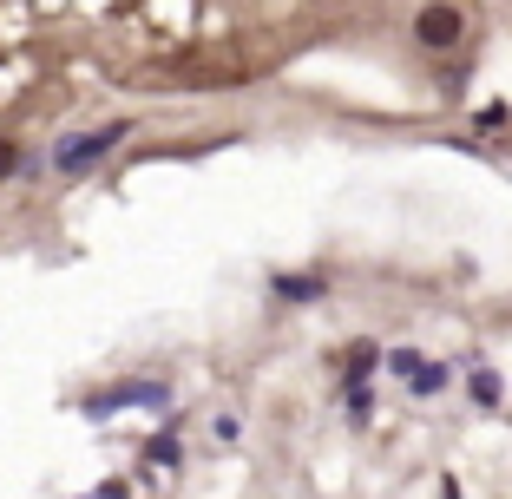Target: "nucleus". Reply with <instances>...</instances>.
<instances>
[{"label":"nucleus","mask_w":512,"mask_h":499,"mask_svg":"<svg viewBox=\"0 0 512 499\" xmlns=\"http://www.w3.org/2000/svg\"><path fill=\"white\" fill-rule=\"evenodd\" d=\"M125 138H132V119H106V125H86V132L53 138V145H46V178H60V184L92 178V171L106 165Z\"/></svg>","instance_id":"nucleus-1"},{"label":"nucleus","mask_w":512,"mask_h":499,"mask_svg":"<svg viewBox=\"0 0 512 499\" xmlns=\"http://www.w3.org/2000/svg\"><path fill=\"white\" fill-rule=\"evenodd\" d=\"M132 408H171V381L165 375H125V381H106V388H86L79 394V414L86 421H119Z\"/></svg>","instance_id":"nucleus-2"},{"label":"nucleus","mask_w":512,"mask_h":499,"mask_svg":"<svg viewBox=\"0 0 512 499\" xmlns=\"http://www.w3.org/2000/svg\"><path fill=\"white\" fill-rule=\"evenodd\" d=\"M414 40H421L427 53H460V40H467V14H460L453 0H427L421 14H414Z\"/></svg>","instance_id":"nucleus-3"},{"label":"nucleus","mask_w":512,"mask_h":499,"mask_svg":"<svg viewBox=\"0 0 512 499\" xmlns=\"http://www.w3.org/2000/svg\"><path fill=\"white\" fill-rule=\"evenodd\" d=\"M270 296L289 309H309V303H329V276L322 270H276L270 276Z\"/></svg>","instance_id":"nucleus-4"},{"label":"nucleus","mask_w":512,"mask_h":499,"mask_svg":"<svg viewBox=\"0 0 512 499\" xmlns=\"http://www.w3.org/2000/svg\"><path fill=\"white\" fill-rule=\"evenodd\" d=\"M145 467H158V473H178L184 467V414L178 408H165V427H158V434L145 440Z\"/></svg>","instance_id":"nucleus-5"},{"label":"nucleus","mask_w":512,"mask_h":499,"mask_svg":"<svg viewBox=\"0 0 512 499\" xmlns=\"http://www.w3.org/2000/svg\"><path fill=\"white\" fill-rule=\"evenodd\" d=\"M467 368H473V375H467V394H473V408H486V414H493L499 401H506V375H499V368H486L480 355H467Z\"/></svg>","instance_id":"nucleus-6"},{"label":"nucleus","mask_w":512,"mask_h":499,"mask_svg":"<svg viewBox=\"0 0 512 499\" xmlns=\"http://www.w3.org/2000/svg\"><path fill=\"white\" fill-rule=\"evenodd\" d=\"M447 388H453V362H440V355H427V362L407 375V394H414V401H440Z\"/></svg>","instance_id":"nucleus-7"},{"label":"nucleus","mask_w":512,"mask_h":499,"mask_svg":"<svg viewBox=\"0 0 512 499\" xmlns=\"http://www.w3.org/2000/svg\"><path fill=\"white\" fill-rule=\"evenodd\" d=\"M335 368H342V388H355V381H368L381 368V342H348L342 355H335Z\"/></svg>","instance_id":"nucleus-8"},{"label":"nucleus","mask_w":512,"mask_h":499,"mask_svg":"<svg viewBox=\"0 0 512 499\" xmlns=\"http://www.w3.org/2000/svg\"><path fill=\"white\" fill-rule=\"evenodd\" d=\"M342 408H348V427H368V421H375V388H368V381L342 388Z\"/></svg>","instance_id":"nucleus-9"},{"label":"nucleus","mask_w":512,"mask_h":499,"mask_svg":"<svg viewBox=\"0 0 512 499\" xmlns=\"http://www.w3.org/2000/svg\"><path fill=\"white\" fill-rule=\"evenodd\" d=\"M421 362H427L421 348H381V368H388V375L401 381V388H407V375H414V368H421Z\"/></svg>","instance_id":"nucleus-10"},{"label":"nucleus","mask_w":512,"mask_h":499,"mask_svg":"<svg viewBox=\"0 0 512 499\" xmlns=\"http://www.w3.org/2000/svg\"><path fill=\"white\" fill-rule=\"evenodd\" d=\"M20 165H27V145H20V138H0V184L20 178Z\"/></svg>","instance_id":"nucleus-11"},{"label":"nucleus","mask_w":512,"mask_h":499,"mask_svg":"<svg viewBox=\"0 0 512 499\" xmlns=\"http://www.w3.org/2000/svg\"><path fill=\"white\" fill-rule=\"evenodd\" d=\"M506 119H512L506 99H499V106H480V112H473V125H480V132H506Z\"/></svg>","instance_id":"nucleus-12"},{"label":"nucleus","mask_w":512,"mask_h":499,"mask_svg":"<svg viewBox=\"0 0 512 499\" xmlns=\"http://www.w3.org/2000/svg\"><path fill=\"white\" fill-rule=\"evenodd\" d=\"M211 434L224 440V447H230V440H243V414H217V421H211Z\"/></svg>","instance_id":"nucleus-13"},{"label":"nucleus","mask_w":512,"mask_h":499,"mask_svg":"<svg viewBox=\"0 0 512 499\" xmlns=\"http://www.w3.org/2000/svg\"><path fill=\"white\" fill-rule=\"evenodd\" d=\"M92 499H132V486H125V480H99V486H92Z\"/></svg>","instance_id":"nucleus-14"},{"label":"nucleus","mask_w":512,"mask_h":499,"mask_svg":"<svg viewBox=\"0 0 512 499\" xmlns=\"http://www.w3.org/2000/svg\"><path fill=\"white\" fill-rule=\"evenodd\" d=\"M440 499H460V480H453V473H447V480H440Z\"/></svg>","instance_id":"nucleus-15"},{"label":"nucleus","mask_w":512,"mask_h":499,"mask_svg":"<svg viewBox=\"0 0 512 499\" xmlns=\"http://www.w3.org/2000/svg\"><path fill=\"white\" fill-rule=\"evenodd\" d=\"M79 499H92V493H79Z\"/></svg>","instance_id":"nucleus-16"}]
</instances>
